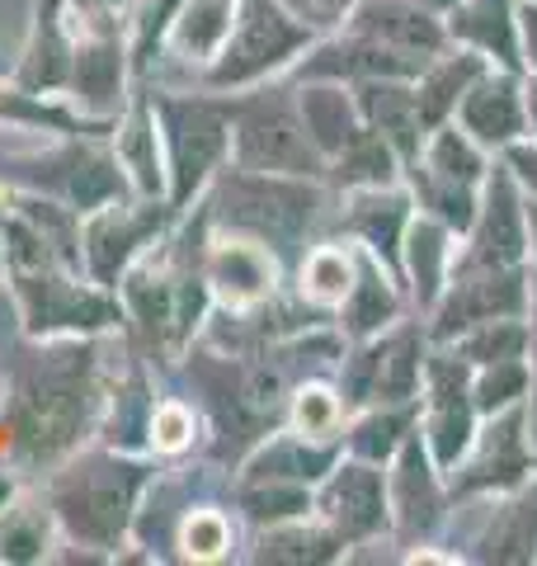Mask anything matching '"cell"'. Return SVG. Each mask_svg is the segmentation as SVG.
<instances>
[{
  "label": "cell",
  "mask_w": 537,
  "mask_h": 566,
  "mask_svg": "<svg viewBox=\"0 0 537 566\" xmlns=\"http://www.w3.org/2000/svg\"><path fill=\"white\" fill-rule=\"evenodd\" d=\"M109 147L118 156L128 189L141 199H166V147H160V123L151 109V95L137 85V95L128 99V109L114 118Z\"/></svg>",
  "instance_id": "12"
},
{
  "label": "cell",
  "mask_w": 537,
  "mask_h": 566,
  "mask_svg": "<svg viewBox=\"0 0 537 566\" xmlns=\"http://www.w3.org/2000/svg\"><path fill=\"white\" fill-rule=\"evenodd\" d=\"M514 307H518L514 279H476V283H462V293L453 297V307L443 312V331L467 326V322H476V316L514 312Z\"/></svg>",
  "instance_id": "19"
},
{
  "label": "cell",
  "mask_w": 537,
  "mask_h": 566,
  "mask_svg": "<svg viewBox=\"0 0 537 566\" xmlns=\"http://www.w3.org/2000/svg\"><path fill=\"white\" fill-rule=\"evenodd\" d=\"M439 255H443V245H439L434 227H415V237H410V270L424 283V293L434 289V279H439Z\"/></svg>",
  "instance_id": "36"
},
{
  "label": "cell",
  "mask_w": 537,
  "mask_h": 566,
  "mask_svg": "<svg viewBox=\"0 0 537 566\" xmlns=\"http://www.w3.org/2000/svg\"><path fill=\"white\" fill-rule=\"evenodd\" d=\"M14 303H20L29 335H104L123 331V303L81 270L48 264V270H10L6 274Z\"/></svg>",
  "instance_id": "4"
},
{
  "label": "cell",
  "mask_w": 537,
  "mask_h": 566,
  "mask_svg": "<svg viewBox=\"0 0 537 566\" xmlns=\"http://www.w3.org/2000/svg\"><path fill=\"white\" fill-rule=\"evenodd\" d=\"M307 43H312V29L283 0H241L236 24H231L222 52L212 57L199 85L218 95L250 91L264 76H274L278 66H288Z\"/></svg>",
  "instance_id": "5"
},
{
  "label": "cell",
  "mask_w": 537,
  "mask_h": 566,
  "mask_svg": "<svg viewBox=\"0 0 537 566\" xmlns=\"http://www.w3.org/2000/svg\"><path fill=\"white\" fill-rule=\"evenodd\" d=\"M439 378V416H434V444H439V458L453 463L457 449L467 444V401H462V382L448 364L434 368Z\"/></svg>",
  "instance_id": "20"
},
{
  "label": "cell",
  "mask_w": 537,
  "mask_h": 566,
  "mask_svg": "<svg viewBox=\"0 0 537 566\" xmlns=\"http://www.w3.org/2000/svg\"><path fill=\"white\" fill-rule=\"evenodd\" d=\"M147 482V453H118L104 444H85L48 476H39L52 515L62 524V547L52 562H118L133 538Z\"/></svg>",
  "instance_id": "1"
},
{
  "label": "cell",
  "mask_w": 537,
  "mask_h": 566,
  "mask_svg": "<svg viewBox=\"0 0 537 566\" xmlns=\"http://www.w3.org/2000/svg\"><path fill=\"white\" fill-rule=\"evenodd\" d=\"M320 510L335 524L339 538H364L382 524V482L378 472L368 468H339L330 476L326 495H320Z\"/></svg>",
  "instance_id": "14"
},
{
  "label": "cell",
  "mask_w": 537,
  "mask_h": 566,
  "mask_svg": "<svg viewBox=\"0 0 537 566\" xmlns=\"http://www.w3.org/2000/svg\"><path fill=\"white\" fill-rule=\"evenodd\" d=\"M397 430H401V420H382V416H372L368 424H358V434H354V449L364 453V458H382L391 444H397Z\"/></svg>",
  "instance_id": "38"
},
{
  "label": "cell",
  "mask_w": 537,
  "mask_h": 566,
  "mask_svg": "<svg viewBox=\"0 0 537 566\" xmlns=\"http://www.w3.org/2000/svg\"><path fill=\"white\" fill-rule=\"evenodd\" d=\"M528 43H533V57H537V14L528 10Z\"/></svg>",
  "instance_id": "42"
},
{
  "label": "cell",
  "mask_w": 537,
  "mask_h": 566,
  "mask_svg": "<svg viewBox=\"0 0 537 566\" xmlns=\"http://www.w3.org/2000/svg\"><path fill=\"white\" fill-rule=\"evenodd\" d=\"M533 118H537V91H533Z\"/></svg>",
  "instance_id": "43"
},
{
  "label": "cell",
  "mask_w": 537,
  "mask_h": 566,
  "mask_svg": "<svg viewBox=\"0 0 537 566\" xmlns=\"http://www.w3.org/2000/svg\"><path fill=\"white\" fill-rule=\"evenodd\" d=\"M358 33L372 43H406V48H434V29L420 14H410L401 6H368L358 14Z\"/></svg>",
  "instance_id": "21"
},
{
  "label": "cell",
  "mask_w": 537,
  "mask_h": 566,
  "mask_svg": "<svg viewBox=\"0 0 537 566\" xmlns=\"http://www.w3.org/2000/svg\"><path fill=\"white\" fill-rule=\"evenodd\" d=\"M137 95V71L123 29H76L66 71V104L95 128H114V118Z\"/></svg>",
  "instance_id": "8"
},
{
  "label": "cell",
  "mask_w": 537,
  "mask_h": 566,
  "mask_svg": "<svg viewBox=\"0 0 537 566\" xmlns=\"http://www.w3.org/2000/svg\"><path fill=\"white\" fill-rule=\"evenodd\" d=\"M236 10L241 0H179L156 62L137 85H199L236 24Z\"/></svg>",
  "instance_id": "9"
},
{
  "label": "cell",
  "mask_w": 537,
  "mask_h": 566,
  "mask_svg": "<svg viewBox=\"0 0 537 566\" xmlns=\"http://www.w3.org/2000/svg\"><path fill=\"white\" fill-rule=\"evenodd\" d=\"M199 439H203L199 406L179 392H156L151 420H147V458H156V463H179L185 453L199 449Z\"/></svg>",
  "instance_id": "15"
},
{
  "label": "cell",
  "mask_w": 537,
  "mask_h": 566,
  "mask_svg": "<svg viewBox=\"0 0 537 566\" xmlns=\"http://www.w3.org/2000/svg\"><path fill=\"white\" fill-rule=\"evenodd\" d=\"M410 378H415V359H410V340L391 345V354L378 364V392L382 397H406Z\"/></svg>",
  "instance_id": "34"
},
{
  "label": "cell",
  "mask_w": 537,
  "mask_h": 566,
  "mask_svg": "<svg viewBox=\"0 0 537 566\" xmlns=\"http://www.w3.org/2000/svg\"><path fill=\"white\" fill-rule=\"evenodd\" d=\"M533 227H537V218H533Z\"/></svg>",
  "instance_id": "44"
},
{
  "label": "cell",
  "mask_w": 537,
  "mask_h": 566,
  "mask_svg": "<svg viewBox=\"0 0 537 566\" xmlns=\"http://www.w3.org/2000/svg\"><path fill=\"white\" fill-rule=\"evenodd\" d=\"M62 547V524L39 482H20L0 501V562H52Z\"/></svg>",
  "instance_id": "13"
},
{
  "label": "cell",
  "mask_w": 537,
  "mask_h": 566,
  "mask_svg": "<svg viewBox=\"0 0 537 566\" xmlns=\"http://www.w3.org/2000/svg\"><path fill=\"white\" fill-rule=\"evenodd\" d=\"M434 170H443L448 180H462V185H467L481 166H476L472 147H467V142H462L457 133H443V137L434 142Z\"/></svg>",
  "instance_id": "33"
},
{
  "label": "cell",
  "mask_w": 537,
  "mask_h": 566,
  "mask_svg": "<svg viewBox=\"0 0 537 566\" xmlns=\"http://www.w3.org/2000/svg\"><path fill=\"white\" fill-rule=\"evenodd\" d=\"M330 553V538L326 534H312V528H297L293 520L283 524H268V534L260 538V562H316Z\"/></svg>",
  "instance_id": "26"
},
{
  "label": "cell",
  "mask_w": 537,
  "mask_h": 566,
  "mask_svg": "<svg viewBox=\"0 0 537 566\" xmlns=\"http://www.w3.org/2000/svg\"><path fill=\"white\" fill-rule=\"evenodd\" d=\"M203 283H208V297L222 312L260 307L278 289V260L264 241L212 227L203 241Z\"/></svg>",
  "instance_id": "10"
},
{
  "label": "cell",
  "mask_w": 537,
  "mask_h": 566,
  "mask_svg": "<svg viewBox=\"0 0 537 566\" xmlns=\"http://www.w3.org/2000/svg\"><path fill=\"white\" fill-rule=\"evenodd\" d=\"M518 387H524V368L518 364H509V359H499V368H491L486 378H481V406H505Z\"/></svg>",
  "instance_id": "37"
},
{
  "label": "cell",
  "mask_w": 537,
  "mask_h": 566,
  "mask_svg": "<svg viewBox=\"0 0 537 566\" xmlns=\"http://www.w3.org/2000/svg\"><path fill=\"white\" fill-rule=\"evenodd\" d=\"M518 345H524V335H518V331H499V335L491 331V335H481V340L472 345V354H481V359H495V364H499V359H514V349H518Z\"/></svg>",
  "instance_id": "40"
},
{
  "label": "cell",
  "mask_w": 537,
  "mask_h": 566,
  "mask_svg": "<svg viewBox=\"0 0 537 566\" xmlns=\"http://www.w3.org/2000/svg\"><path fill=\"white\" fill-rule=\"evenodd\" d=\"M203 212L218 232H245L274 251V245L307 232V222L316 218V189L302 185V175L227 166L208 185Z\"/></svg>",
  "instance_id": "3"
},
{
  "label": "cell",
  "mask_w": 537,
  "mask_h": 566,
  "mask_svg": "<svg viewBox=\"0 0 537 566\" xmlns=\"http://www.w3.org/2000/svg\"><path fill=\"white\" fill-rule=\"evenodd\" d=\"M462 33H472V39H481L486 48H499L509 57V24H505V6L499 0H481L467 20H462Z\"/></svg>",
  "instance_id": "32"
},
{
  "label": "cell",
  "mask_w": 537,
  "mask_h": 566,
  "mask_svg": "<svg viewBox=\"0 0 537 566\" xmlns=\"http://www.w3.org/2000/svg\"><path fill=\"white\" fill-rule=\"evenodd\" d=\"M179 218L170 199H141V193H123V199L104 203L81 218V270L118 289V279L128 274V264L166 237V227Z\"/></svg>",
  "instance_id": "7"
},
{
  "label": "cell",
  "mask_w": 537,
  "mask_h": 566,
  "mask_svg": "<svg viewBox=\"0 0 537 566\" xmlns=\"http://www.w3.org/2000/svg\"><path fill=\"white\" fill-rule=\"evenodd\" d=\"M401 218H406V203L382 199V193H368V199H358V208H354V227L378 245V251H391V245H397Z\"/></svg>",
  "instance_id": "27"
},
{
  "label": "cell",
  "mask_w": 537,
  "mask_h": 566,
  "mask_svg": "<svg viewBox=\"0 0 537 566\" xmlns=\"http://www.w3.org/2000/svg\"><path fill=\"white\" fill-rule=\"evenodd\" d=\"M231 547H236V528H231L227 510L193 501L175 524L170 557H179V562H222V557H231Z\"/></svg>",
  "instance_id": "16"
},
{
  "label": "cell",
  "mask_w": 537,
  "mask_h": 566,
  "mask_svg": "<svg viewBox=\"0 0 537 566\" xmlns=\"http://www.w3.org/2000/svg\"><path fill=\"white\" fill-rule=\"evenodd\" d=\"M339 180L345 185H358V180H387V151L378 137H358L345 151H339Z\"/></svg>",
  "instance_id": "29"
},
{
  "label": "cell",
  "mask_w": 537,
  "mask_h": 566,
  "mask_svg": "<svg viewBox=\"0 0 537 566\" xmlns=\"http://www.w3.org/2000/svg\"><path fill=\"white\" fill-rule=\"evenodd\" d=\"M391 316V293L378 283V274H364V283H354V303L345 307L349 331H368Z\"/></svg>",
  "instance_id": "30"
},
{
  "label": "cell",
  "mask_w": 537,
  "mask_h": 566,
  "mask_svg": "<svg viewBox=\"0 0 537 566\" xmlns=\"http://www.w3.org/2000/svg\"><path fill=\"white\" fill-rule=\"evenodd\" d=\"M467 128L486 142H505L518 128V104L509 85H491V91H476L467 99Z\"/></svg>",
  "instance_id": "25"
},
{
  "label": "cell",
  "mask_w": 537,
  "mask_h": 566,
  "mask_svg": "<svg viewBox=\"0 0 537 566\" xmlns=\"http://www.w3.org/2000/svg\"><path fill=\"white\" fill-rule=\"evenodd\" d=\"M302 24H307L312 33L316 29H330V24H339L345 20V10H349V0H283Z\"/></svg>",
  "instance_id": "39"
},
{
  "label": "cell",
  "mask_w": 537,
  "mask_h": 566,
  "mask_svg": "<svg viewBox=\"0 0 537 566\" xmlns=\"http://www.w3.org/2000/svg\"><path fill=\"white\" fill-rule=\"evenodd\" d=\"M467 76H472V66H443V71H439V76H434V81H429V85H424L420 114H424V118H439V114L448 109V104H453V95L462 91V81H467Z\"/></svg>",
  "instance_id": "35"
},
{
  "label": "cell",
  "mask_w": 537,
  "mask_h": 566,
  "mask_svg": "<svg viewBox=\"0 0 537 566\" xmlns=\"http://www.w3.org/2000/svg\"><path fill=\"white\" fill-rule=\"evenodd\" d=\"M397 510H401L406 528H424L429 520H434V486H429L424 458H420L415 444L401 453V472H397Z\"/></svg>",
  "instance_id": "22"
},
{
  "label": "cell",
  "mask_w": 537,
  "mask_h": 566,
  "mask_svg": "<svg viewBox=\"0 0 537 566\" xmlns=\"http://www.w3.org/2000/svg\"><path fill=\"white\" fill-rule=\"evenodd\" d=\"M137 0H66L71 24L76 29H123L128 33V14Z\"/></svg>",
  "instance_id": "31"
},
{
  "label": "cell",
  "mask_w": 537,
  "mask_h": 566,
  "mask_svg": "<svg viewBox=\"0 0 537 566\" xmlns=\"http://www.w3.org/2000/svg\"><path fill=\"white\" fill-rule=\"evenodd\" d=\"M514 166H518V170H524V175H528V180L537 185V151H518V156H514Z\"/></svg>",
  "instance_id": "41"
},
{
  "label": "cell",
  "mask_w": 537,
  "mask_h": 566,
  "mask_svg": "<svg viewBox=\"0 0 537 566\" xmlns=\"http://www.w3.org/2000/svg\"><path fill=\"white\" fill-rule=\"evenodd\" d=\"M297 114H302V123H307L316 151H345L349 142H354L349 99L339 95L335 85H312V91H302Z\"/></svg>",
  "instance_id": "17"
},
{
  "label": "cell",
  "mask_w": 537,
  "mask_h": 566,
  "mask_svg": "<svg viewBox=\"0 0 537 566\" xmlns=\"http://www.w3.org/2000/svg\"><path fill=\"white\" fill-rule=\"evenodd\" d=\"M354 293V264L345 251H335V245H320L302 260V297L316 307H335L345 303Z\"/></svg>",
  "instance_id": "18"
},
{
  "label": "cell",
  "mask_w": 537,
  "mask_h": 566,
  "mask_svg": "<svg viewBox=\"0 0 537 566\" xmlns=\"http://www.w3.org/2000/svg\"><path fill=\"white\" fill-rule=\"evenodd\" d=\"M231 166L268 175H316L320 151L297 104H288L278 91H260L231 104Z\"/></svg>",
  "instance_id": "6"
},
{
  "label": "cell",
  "mask_w": 537,
  "mask_h": 566,
  "mask_svg": "<svg viewBox=\"0 0 537 566\" xmlns=\"http://www.w3.org/2000/svg\"><path fill=\"white\" fill-rule=\"evenodd\" d=\"M71 48H76V24H71L66 0H33L20 52H14L10 76L33 95L66 99V71Z\"/></svg>",
  "instance_id": "11"
},
{
  "label": "cell",
  "mask_w": 537,
  "mask_h": 566,
  "mask_svg": "<svg viewBox=\"0 0 537 566\" xmlns=\"http://www.w3.org/2000/svg\"><path fill=\"white\" fill-rule=\"evenodd\" d=\"M364 109L372 114V123H378L391 142H401V147L415 142L420 104L410 99L406 91H391V85H368V91H364Z\"/></svg>",
  "instance_id": "23"
},
{
  "label": "cell",
  "mask_w": 537,
  "mask_h": 566,
  "mask_svg": "<svg viewBox=\"0 0 537 566\" xmlns=\"http://www.w3.org/2000/svg\"><path fill=\"white\" fill-rule=\"evenodd\" d=\"M293 430L297 439H307V444H326V439L339 430V397L330 387H297L293 397Z\"/></svg>",
  "instance_id": "24"
},
{
  "label": "cell",
  "mask_w": 537,
  "mask_h": 566,
  "mask_svg": "<svg viewBox=\"0 0 537 566\" xmlns=\"http://www.w3.org/2000/svg\"><path fill=\"white\" fill-rule=\"evenodd\" d=\"M486 245L495 255H518V218H514V199H509V185L495 180L491 185V212H486Z\"/></svg>",
  "instance_id": "28"
},
{
  "label": "cell",
  "mask_w": 537,
  "mask_h": 566,
  "mask_svg": "<svg viewBox=\"0 0 537 566\" xmlns=\"http://www.w3.org/2000/svg\"><path fill=\"white\" fill-rule=\"evenodd\" d=\"M166 147V199L185 212L231 166V99L208 85H141Z\"/></svg>",
  "instance_id": "2"
}]
</instances>
